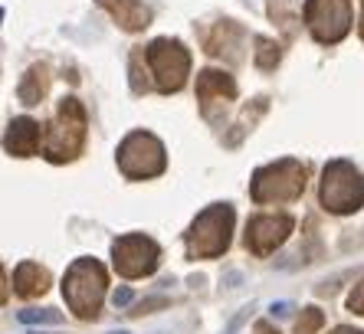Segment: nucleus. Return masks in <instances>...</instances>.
<instances>
[{
    "mask_svg": "<svg viewBox=\"0 0 364 334\" xmlns=\"http://www.w3.org/2000/svg\"><path fill=\"white\" fill-rule=\"evenodd\" d=\"M322 325V311H305V318L299 321V334H312V328Z\"/></svg>",
    "mask_w": 364,
    "mask_h": 334,
    "instance_id": "18",
    "label": "nucleus"
},
{
    "mask_svg": "<svg viewBox=\"0 0 364 334\" xmlns=\"http://www.w3.org/2000/svg\"><path fill=\"white\" fill-rule=\"evenodd\" d=\"M230 230H233V210L227 203H213L194 220L187 233V252L191 259H213L230 246Z\"/></svg>",
    "mask_w": 364,
    "mask_h": 334,
    "instance_id": "3",
    "label": "nucleus"
},
{
    "mask_svg": "<svg viewBox=\"0 0 364 334\" xmlns=\"http://www.w3.org/2000/svg\"><path fill=\"white\" fill-rule=\"evenodd\" d=\"M99 4L115 17V23L122 30L135 33V30H144V26L151 23V10L144 7V4H138V0H99Z\"/></svg>",
    "mask_w": 364,
    "mask_h": 334,
    "instance_id": "13",
    "label": "nucleus"
},
{
    "mask_svg": "<svg viewBox=\"0 0 364 334\" xmlns=\"http://www.w3.org/2000/svg\"><path fill=\"white\" fill-rule=\"evenodd\" d=\"M348 308L358 311V315H364V282L358 285V289H355L351 295H348Z\"/></svg>",
    "mask_w": 364,
    "mask_h": 334,
    "instance_id": "19",
    "label": "nucleus"
},
{
    "mask_svg": "<svg viewBox=\"0 0 364 334\" xmlns=\"http://www.w3.org/2000/svg\"><path fill=\"white\" fill-rule=\"evenodd\" d=\"M119 167H122V174L132 177V181L158 177L164 167H168L164 144L148 131H132L125 141L119 144Z\"/></svg>",
    "mask_w": 364,
    "mask_h": 334,
    "instance_id": "7",
    "label": "nucleus"
},
{
    "mask_svg": "<svg viewBox=\"0 0 364 334\" xmlns=\"http://www.w3.org/2000/svg\"><path fill=\"white\" fill-rule=\"evenodd\" d=\"M351 0H305V26L318 43L331 46L351 33Z\"/></svg>",
    "mask_w": 364,
    "mask_h": 334,
    "instance_id": "8",
    "label": "nucleus"
},
{
    "mask_svg": "<svg viewBox=\"0 0 364 334\" xmlns=\"http://www.w3.org/2000/svg\"><path fill=\"white\" fill-rule=\"evenodd\" d=\"M331 334H364V331H358V328H335Z\"/></svg>",
    "mask_w": 364,
    "mask_h": 334,
    "instance_id": "21",
    "label": "nucleus"
},
{
    "mask_svg": "<svg viewBox=\"0 0 364 334\" xmlns=\"http://www.w3.org/2000/svg\"><path fill=\"white\" fill-rule=\"evenodd\" d=\"M276 63H279V50H276V43L266 40V36H259V40H256V66L272 69Z\"/></svg>",
    "mask_w": 364,
    "mask_h": 334,
    "instance_id": "16",
    "label": "nucleus"
},
{
    "mask_svg": "<svg viewBox=\"0 0 364 334\" xmlns=\"http://www.w3.org/2000/svg\"><path fill=\"white\" fill-rule=\"evenodd\" d=\"M259 334H272V331H269V328H266V325H259Z\"/></svg>",
    "mask_w": 364,
    "mask_h": 334,
    "instance_id": "22",
    "label": "nucleus"
},
{
    "mask_svg": "<svg viewBox=\"0 0 364 334\" xmlns=\"http://www.w3.org/2000/svg\"><path fill=\"white\" fill-rule=\"evenodd\" d=\"M14 282H17V292L23 298H33V295H43L46 285H50V272L40 269L36 262H23V266L14 272Z\"/></svg>",
    "mask_w": 364,
    "mask_h": 334,
    "instance_id": "14",
    "label": "nucleus"
},
{
    "mask_svg": "<svg viewBox=\"0 0 364 334\" xmlns=\"http://www.w3.org/2000/svg\"><path fill=\"white\" fill-rule=\"evenodd\" d=\"M46 85H50V75H46V69L43 66H33L30 72L23 75V82L17 85V95L23 105H36V102L46 95Z\"/></svg>",
    "mask_w": 364,
    "mask_h": 334,
    "instance_id": "15",
    "label": "nucleus"
},
{
    "mask_svg": "<svg viewBox=\"0 0 364 334\" xmlns=\"http://www.w3.org/2000/svg\"><path fill=\"white\" fill-rule=\"evenodd\" d=\"M158 256H161V249L148 236H122L115 242V269L125 279L151 276L158 269Z\"/></svg>",
    "mask_w": 364,
    "mask_h": 334,
    "instance_id": "9",
    "label": "nucleus"
},
{
    "mask_svg": "<svg viewBox=\"0 0 364 334\" xmlns=\"http://www.w3.org/2000/svg\"><path fill=\"white\" fill-rule=\"evenodd\" d=\"M4 148L7 154H17V158H26L40 148V125L33 118H14L7 128V138H4Z\"/></svg>",
    "mask_w": 364,
    "mask_h": 334,
    "instance_id": "11",
    "label": "nucleus"
},
{
    "mask_svg": "<svg viewBox=\"0 0 364 334\" xmlns=\"http://www.w3.org/2000/svg\"><path fill=\"white\" fill-rule=\"evenodd\" d=\"M148 69L154 72V89L164 95L184 89L187 72H191V53L178 40H154L144 46Z\"/></svg>",
    "mask_w": 364,
    "mask_h": 334,
    "instance_id": "6",
    "label": "nucleus"
},
{
    "mask_svg": "<svg viewBox=\"0 0 364 334\" xmlns=\"http://www.w3.org/2000/svg\"><path fill=\"white\" fill-rule=\"evenodd\" d=\"M85 144V109L82 102L66 95L60 102V112L53 118L50 131H46V148L43 154L53 161V164H63V161L79 158V151Z\"/></svg>",
    "mask_w": 364,
    "mask_h": 334,
    "instance_id": "1",
    "label": "nucleus"
},
{
    "mask_svg": "<svg viewBox=\"0 0 364 334\" xmlns=\"http://www.w3.org/2000/svg\"><path fill=\"white\" fill-rule=\"evenodd\" d=\"M112 301H115V305H128V301H132V292H128V289H119V292L112 295Z\"/></svg>",
    "mask_w": 364,
    "mask_h": 334,
    "instance_id": "20",
    "label": "nucleus"
},
{
    "mask_svg": "<svg viewBox=\"0 0 364 334\" xmlns=\"http://www.w3.org/2000/svg\"><path fill=\"white\" fill-rule=\"evenodd\" d=\"M20 321L33 325V321H46V325H60L63 315L60 311H50V308H40V311H20Z\"/></svg>",
    "mask_w": 364,
    "mask_h": 334,
    "instance_id": "17",
    "label": "nucleus"
},
{
    "mask_svg": "<svg viewBox=\"0 0 364 334\" xmlns=\"http://www.w3.org/2000/svg\"><path fill=\"white\" fill-rule=\"evenodd\" d=\"M289 233H292V217H289V213H263V217H253L250 226H246V249H253L256 256H269Z\"/></svg>",
    "mask_w": 364,
    "mask_h": 334,
    "instance_id": "10",
    "label": "nucleus"
},
{
    "mask_svg": "<svg viewBox=\"0 0 364 334\" xmlns=\"http://www.w3.org/2000/svg\"><path fill=\"white\" fill-rule=\"evenodd\" d=\"M305 190V164L292 158H282L276 164H266L256 171L250 193L256 203H282V200H296Z\"/></svg>",
    "mask_w": 364,
    "mask_h": 334,
    "instance_id": "2",
    "label": "nucleus"
},
{
    "mask_svg": "<svg viewBox=\"0 0 364 334\" xmlns=\"http://www.w3.org/2000/svg\"><path fill=\"white\" fill-rule=\"evenodd\" d=\"M63 295H66L69 308L79 318H95L105 295V269L95 259H79L69 266L66 282H63Z\"/></svg>",
    "mask_w": 364,
    "mask_h": 334,
    "instance_id": "4",
    "label": "nucleus"
},
{
    "mask_svg": "<svg viewBox=\"0 0 364 334\" xmlns=\"http://www.w3.org/2000/svg\"><path fill=\"white\" fill-rule=\"evenodd\" d=\"M197 95H200L203 109H207L213 99L230 102V99H237V82H233L227 72H220V69H203V72L197 75Z\"/></svg>",
    "mask_w": 364,
    "mask_h": 334,
    "instance_id": "12",
    "label": "nucleus"
},
{
    "mask_svg": "<svg viewBox=\"0 0 364 334\" xmlns=\"http://www.w3.org/2000/svg\"><path fill=\"white\" fill-rule=\"evenodd\" d=\"M358 30H361V40H364V14H361V26H358Z\"/></svg>",
    "mask_w": 364,
    "mask_h": 334,
    "instance_id": "23",
    "label": "nucleus"
},
{
    "mask_svg": "<svg viewBox=\"0 0 364 334\" xmlns=\"http://www.w3.org/2000/svg\"><path fill=\"white\" fill-rule=\"evenodd\" d=\"M322 207L328 213H355L364 203V177L348 161H331L322 174Z\"/></svg>",
    "mask_w": 364,
    "mask_h": 334,
    "instance_id": "5",
    "label": "nucleus"
}]
</instances>
